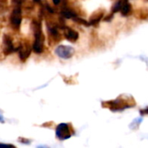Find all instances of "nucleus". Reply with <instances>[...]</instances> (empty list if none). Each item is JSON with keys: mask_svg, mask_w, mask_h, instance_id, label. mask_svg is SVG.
<instances>
[{"mask_svg": "<svg viewBox=\"0 0 148 148\" xmlns=\"http://www.w3.org/2000/svg\"><path fill=\"white\" fill-rule=\"evenodd\" d=\"M30 29L34 35V41L32 43V50L36 54H42L45 50V36L42 32V20L40 17L34 18L30 23Z\"/></svg>", "mask_w": 148, "mask_h": 148, "instance_id": "1", "label": "nucleus"}, {"mask_svg": "<svg viewBox=\"0 0 148 148\" xmlns=\"http://www.w3.org/2000/svg\"><path fill=\"white\" fill-rule=\"evenodd\" d=\"M101 106L103 108H108L112 112H118L135 107L136 101L134 98L131 95H121L118 96L115 100L102 101Z\"/></svg>", "mask_w": 148, "mask_h": 148, "instance_id": "2", "label": "nucleus"}, {"mask_svg": "<svg viewBox=\"0 0 148 148\" xmlns=\"http://www.w3.org/2000/svg\"><path fill=\"white\" fill-rule=\"evenodd\" d=\"M21 45L20 41H14L13 37L9 34H4L2 39V48L1 51L7 56L14 52H17Z\"/></svg>", "mask_w": 148, "mask_h": 148, "instance_id": "3", "label": "nucleus"}, {"mask_svg": "<svg viewBox=\"0 0 148 148\" xmlns=\"http://www.w3.org/2000/svg\"><path fill=\"white\" fill-rule=\"evenodd\" d=\"M75 131L72 123H61L56 127V138L62 141L69 139L71 136L75 135Z\"/></svg>", "mask_w": 148, "mask_h": 148, "instance_id": "4", "label": "nucleus"}, {"mask_svg": "<svg viewBox=\"0 0 148 148\" xmlns=\"http://www.w3.org/2000/svg\"><path fill=\"white\" fill-rule=\"evenodd\" d=\"M22 6L21 5H16L14 6L10 15L9 23L11 27V29L14 31H19L21 28V23L23 20V15H22Z\"/></svg>", "mask_w": 148, "mask_h": 148, "instance_id": "5", "label": "nucleus"}, {"mask_svg": "<svg viewBox=\"0 0 148 148\" xmlns=\"http://www.w3.org/2000/svg\"><path fill=\"white\" fill-rule=\"evenodd\" d=\"M32 51H33L32 50V44L30 43V42L25 38L22 39L20 48L17 51L20 61L22 62H25L29 59V57L30 56Z\"/></svg>", "mask_w": 148, "mask_h": 148, "instance_id": "6", "label": "nucleus"}, {"mask_svg": "<svg viewBox=\"0 0 148 148\" xmlns=\"http://www.w3.org/2000/svg\"><path fill=\"white\" fill-rule=\"evenodd\" d=\"M56 56L64 60H68L70 59L74 55H75V49L71 46H68V45H59L56 50H55Z\"/></svg>", "mask_w": 148, "mask_h": 148, "instance_id": "7", "label": "nucleus"}, {"mask_svg": "<svg viewBox=\"0 0 148 148\" xmlns=\"http://www.w3.org/2000/svg\"><path fill=\"white\" fill-rule=\"evenodd\" d=\"M62 35H63V37H65V39H67L69 42L74 43V42H76L79 39V33L75 30L74 29L70 28V27H68L67 25L62 29Z\"/></svg>", "mask_w": 148, "mask_h": 148, "instance_id": "8", "label": "nucleus"}, {"mask_svg": "<svg viewBox=\"0 0 148 148\" xmlns=\"http://www.w3.org/2000/svg\"><path fill=\"white\" fill-rule=\"evenodd\" d=\"M105 16V10L104 9H98L95 12H93L89 17V23L93 26H98L99 23L101 19H103Z\"/></svg>", "mask_w": 148, "mask_h": 148, "instance_id": "9", "label": "nucleus"}, {"mask_svg": "<svg viewBox=\"0 0 148 148\" xmlns=\"http://www.w3.org/2000/svg\"><path fill=\"white\" fill-rule=\"evenodd\" d=\"M134 16L135 18L140 19V20H147L148 18V8L142 7L135 10L133 12Z\"/></svg>", "mask_w": 148, "mask_h": 148, "instance_id": "10", "label": "nucleus"}, {"mask_svg": "<svg viewBox=\"0 0 148 148\" xmlns=\"http://www.w3.org/2000/svg\"><path fill=\"white\" fill-rule=\"evenodd\" d=\"M134 12V10H133V7L131 5V3L127 1V0H125L123 4H122V7L121 9V13L123 16H131Z\"/></svg>", "mask_w": 148, "mask_h": 148, "instance_id": "11", "label": "nucleus"}, {"mask_svg": "<svg viewBox=\"0 0 148 148\" xmlns=\"http://www.w3.org/2000/svg\"><path fill=\"white\" fill-rule=\"evenodd\" d=\"M76 76H77V75H70V76L62 75V80H63V81H64V82H65L66 84H68V85H74V84H76V83H77Z\"/></svg>", "mask_w": 148, "mask_h": 148, "instance_id": "12", "label": "nucleus"}, {"mask_svg": "<svg viewBox=\"0 0 148 148\" xmlns=\"http://www.w3.org/2000/svg\"><path fill=\"white\" fill-rule=\"evenodd\" d=\"M124 1H125V0H118V1H116V2L113 4V6H112V8H111V12L116 13V12L121 11V7H122V4H123Z\"/></svg>", "mask_w": 148, "mask_h": 148, "instance_id": "13", "label": "nucleus"}, {"mask_svg": "<svg viewBox=\"0 0 148 148\" xmlns=\"http://www.w3.org/2000/svg\"><path fill=\"white\" fill-rule=\"evenodd\" d=\"M73 21H75V23H77L78 24H81V25H84V26H87V27L90 26L89 22L87 21V20H85L82 16H80L75 17V18L73 19Z\"/></svg>", "mask_w": 148, "mask_h": 148, "instance_id": "14", "label": "nucleus"}, {"mask_svg": "<svg viewBox=\"0 0 148 148\" xmlns=\"http://www.w3.org/2000/svg\"><path fill=\"white\" fill-rule=\"evenodd\" d=\"M9 0H0V12H4L8 9Z\"/></svg>", "mask_w": 148, "mask_h": 148, "instance_id": "15", "label": "nucleus"}, {"mask_svg": "<svg viewBox=\"0 0 148 148\" xmlns=\"http://www.w3.org/2000/svg\"><path fill=\"white\" fill-rule=\"evenodd\" d=\"M114 13L110 12V14H108V15H107L106 16L103 17V21H105V22H109V21H111V20L113 19V17H114Z\"/></svg>", "mask_w": 148, "mask_h": 148, "instance_id": "16", "label": "nucleus"}, {"mask_svg": "<svg viewBox=\"0 0 148 148\" xmlns=\"http://www.w3.org/2000/svg\"><path fill=\"white\" fill-rule=\"evenodd\" d=\"M18 140H19V142L23 143V144H30L31 143L30 140H29L27 138H23V137H19L18 138Z\"/></svg>", "mask_w": 148, "mask_h": 148, "instance_id": "17", "label": "nucleus"}, {"mask_svg": "<svg viewBox=\"0 0 148 148\" xmlns=\"http://www.w3.org/2000/svg\"><path fill=\"white\" fill-rule=\"evenodd\" d=\"M24 0H11V3L14 6L16 5H21L22 6V3Z\"/></svg>", "mask_w": 148, "mask_h": 148, "instance_id": "18", "label": "nucleus"}, {"mask_svg": "<svg viewBox=\"0 0 148 148\" xmlns=\"http://www.w3.org/2000/svg\"><path fill=\"white\" fill-rule=\"evenodd\" d=\"M53 125H55V123L53 121H47V122L43 123L42 126V127H52Z\"/></svg>", "mask_w": 148, "mask_h": 148, "instance_id": "19", "label": "nucleus"}, {"mask_svg": "<svg viewBox=\"0 0 148 148\" xmlns=\"http://www.w3.org/2000/svg\"><path fill=\"white\" fill-rule=\"evenodd\" d=\"M140 113L141 115H148V107L146 108H144V109H141L140 111Z\"/></svg>", "mask_w": 148, "mask_h": 148, "instance_id": "20", "label": "nucleus"}, {"mask_svg": "<svg viewBox=\"0 0 148 148\" xmlns=\"http://www.w3.org/2000/svg\"><path fill=\"white\" fill-rule=\"evenodd\" d=\"M55 6H58L62 3V0H51Z\"/></svg>", "mask_w": 148, "mask_h": 148, "instance_id": "21", "label": "nucleus"}, {"mask_svg": "<svg viewBox=\"0 0 148 148\" xmlns=\"http://www.w3.org/2000/svg\"><path fill=\"white\" fill-rule=\"evenodd\" d=\"M16 147L14 145H10V144H2L0 143V147Z\"/></svg>", "mask_w": 148, "mask_h": 148, "instance_id": "22", "label": "nucleus"}, {"mask_svg": "<svg viewBox=\"0 0 148 148\" xmlns=\"http://www.w3.org/2000/svg\"><path fill=\"white\" fill-rule=\"evenodd\" d=\"M32 1H33V3H41L42 0H32Z\"/></svg>", "mask_w": 148, "mask_h": 148, "instance_id": "23", "label": "nucleus"}, {"mask_svg": "<svg viewBox=\"0 0 148 148\" xmlns=\"http://www.w3.org/2000/svg\"><path fill=\"white\" fill-rule=\"evenodd\" d=\"M0 121L1 122H3V116L1 114H0Z\"/></svg>", "mask_w": 148, "mask_h": 148, "instance_id": "24", "label": "nucleus"}, {"mask_svg": "<svg viewBox=\"0 0 148 148\" xmlns=\"http://www.w3.org/2000/svg\"><path fill=\"white\" fill-rule=\"evenodd\" d=\"M146 1H148V0H146Z\"/></svg>", "mask_w": 148, "mask_h": 148, "instance_id": "25", "label": "nucleus"}]
</instances>
